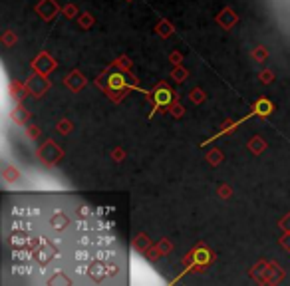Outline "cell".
Wrapping results in <instances>:
<instances>
[]
</instances>
